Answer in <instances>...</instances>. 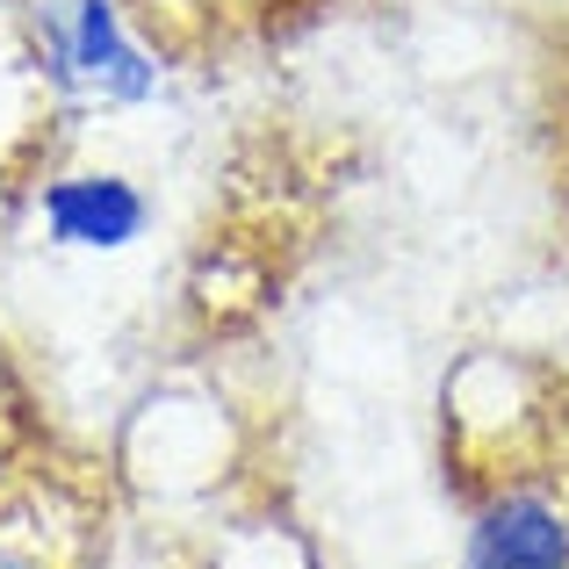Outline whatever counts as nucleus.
Segmentation results:
<instances>
[{"label": "nucleus", "mask_w": 569, "mask_h": 569, "mask_svg": "<svg viewBox=\"0 0 569 569\" xmlns=\"http://www.w3.org/2000/svg\"><path fill=\"white\" fill-rule=\"evenodd\" d=\"M29 66L80 109H138L159 94L167 66L138 43L123 0H43L29 8Z\"/></svg>", "instance_id": "1"}, {"label": "nucleus", "mask_w": 569, "mask_h": 569, "mask_svg": "<svg viewBox=\"0 0 569 569\" xmlns=\"http://www.w3.org/2000/svg\"><path fill=\"white\" fill-rule=\"evenodd\" d=\"M37 231L58 252H130L152 231V194L130 173H109V167L51 173L37 188Z\"/></svg>", "instance_id": "2"}, {"label": "nucleus", "mask_w": 569, "mask_h": 569, "mask_svg": "<svg viewBox=\"0 0 569 569\" xmlns=\"http://www.w3.org/2000/svg\"><path fill=\"white\" fill-rule=\"evenodd\" d=\"M461 569H569V505L541 483H505L476 505Z\"/></svg>", "instance_id": "3"}, {"label": "nucleus", "mask_w": 569, "mask_h": 569, "mask_svg": "<svg viewBox=\"0 0 569 569\" xmlns=\"http://www.w3.org/2000/svg\"><path fill=\"white\" fill-rule=\"evenodd\" d=\"M0 569H43L37 556H22V548H0Z\"/></svg>", "instance_id": "4"}]
</instances>
